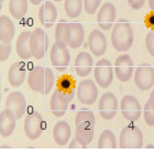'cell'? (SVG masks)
Listing matches in <instances>:
<instances>
[{"mask_svg":"<svg viewBox=\"0 0 154 154\" xmlns=\"http://www.w3.org/2000/svg\"><path fill=\"white\" fill-rule=\"evenodd\" d=\"M145 26L150 28V29L154 30V10H152L151 12H149L145 17Z\"/></svg>","mask_w":154,"mask_h":154,"instance_id":"cell-37","label":"cell"},{"mask_svg":"<svg viewBox=\"0 0 154 154\" xmlns=\"http://www.w3.org/2000/svg\"><path fill=\"white\" fill-rule=\"evenodd\" d=\"M30 48H31V52H32L34 58L41 60L44 57L45 53L48 48V38L43 29L36 28L31 32Z\"/></svg>","mask_w":154,"mask_h":154,"instance_id":"cell-4","label":"cell"},{"mask_svg":"<svg viewBox=\"0 0 154 154\" xmlns=\"http://www.w3.org/2000/svg\"><path fill=\"white\" fill-rule=\"evenodd\" d=\"M26 66L21 62L13 63L8 71V80L12 87H20L26 80Z\"/></svg>","mask_w":154,"mask_h":154,"instance_id":"cell-22","label":"cell"},{"mask_svg":"<svg viewBox=\"0 0 154 154\" xmlns=\"http://www.w3.org/2000/svg\"><path fill=\"white\" fill-rule=\"evenodd\" d=\"M30 35H31L30 31H23L17 40V53H18V56L22 60H29L31 56H33L30 48Z\"/></svg>","mask_w":154,"mask_h":154,"instance_id":"cell-25","label":"cell"},{"mask_svg":"<svg viewBox=\"0 0 154 154\" xmlns=\"http://www.w3.org/2000/svg\"><path fill=\"white\" fill-rule=\"evenodd\" d=\"M148 103H150V105H152V106L154 107V89L151 91V95H150V98H149Z\"/></svg>","mask_w":154,"mask_h":154,"instance_id":"cell-40","label":"cell"},{"mask_svg":"<svg viewBox=\"0 0 154 154\" xmlns=\"http://www.w3.org/2000/svg\"><path fill=\"white\" fill-rule=\"evenodd\" d=\"M71 56L67 50V44L64 42H56L51 48V62L58 72H64L69 65Z\"/></svg>","mask_w":154,"mask_h":154,"instance_id":"cell-3","label":"cell"},{"mask_svg":"<svg viewBox=\"0 0 154 154\" xmlns=\"http://www.w3.org/2000/svg\"><path fill=\"white\" fill-rule=\"evenodd\" d=\"M149 1V6L152 10H154V0H148Z\"/></svg>","mask_w":154,"mask_h":154,"instance_id":"cell-42","label":"cell"},{"mask_svg":"<svg viewBox=\"0 0 154 154\" xmlns=\"http://www.w3.org/2000/svg\"><path fill=\"white\" fill-rule=\"evenodd\" d=\"M93 69V57L87 52H80L75 60V71L80 77H86Z\"/></svg>","mask_w":154,"mask_h":154,"instance_id":"cell-20","label":"cell"},{"mask_svg":"<svg viewBox=\"0 0 154 154\" xmlns=\"http://www.w3.org/2000/svg\"><path fill=\"white\" fill-rule=\"evenodd\" d=\"M145 45L148 48L149 53L152 57H154V32H149L146 38H145Z\"/></svg>","mask_w":154,"mask_h":154,"instance_id":"cell-36","label":"cell"},{"mask_svg":"<svg viewBox=\"0 0 154 154\" xmlns=\"http://www.w3.org/2000/svg\"><path fill=\"white\" fill-rule=\"evenodd\" d=\"M57 19V9L52 1H45L38 10L40 23L45 28H51Z\"/></svg>","mask_w":154,"mask_h":154,"instance_id":"cell-17","label":"cell"},{"mask_svg":"<svg viewBox=\"0 0 154 154\" xmlns=\"http://www.w3.org/2000/svg\"><path fill=\"white\" fill-rule=\"evenodd\" d=\"M6 107L14 111L17 118L21 119L26 111V97L20 91H12L9 94L6 100Z\"/></svg>","mask_w":154,"mask_h":154,"instance_id":"cell-18","label":"cell"},{"mask_svg":"<svg viewBox=\"0 0 154 154\" xmlns=\"http://www.w3.org/2000/svg\"><path fill=\"white\" fill-rule=\"evenodd\" d=\"M72 100L56 88L51 97V111L55 117H63Z\"/></svg>","mask_w":154,"mask_h":154,"instance_id":"cell-19","label":"cell"},{"mask_svg":"<svg viewBox=\"0 0 154 154\" xmlns=\"http://www.w3.org/2000/svg\"><path fill=\"white\" fill-rule=\"evenodd\" d=\"M67 21L65 19L60 20V22L56 26L55 29V41L56 42H65V32H66V26H67Z\"/></svg>","mask_w":154,"mask_h":154,"instance_id":"cell-31","label":"cell"},{"mask_svg":"<svg viewBox=\"0 0 154 154\" xmlns=\"http://www.w3.org/2000/svg\"><path fill=\"white\" fill-rule=\"evenodd\" d=\"M28 84L33 91L43 94L45 93V67L33 66L28 77Z\"/></svg>","mask_w":154,"mask_h":154,"instance_id":"cell-16","label":"cell"},{"mask_svg":"<svg viewBox=\"0 0 154 154\" xmlns=\"http://www.w3.org/2000/svg\"><path fill=\"white\" fill-rule=\"evenodd\" d=\"M121 112L128 121H137L141 117V106L139 100L133 96H125L122 98Z\"/></svg>","mask_w":154,"mask_h":154,"instance_id":"cell-10","label":"cell"},{"mask_svg":"<svg viewBox=\"0 0 154 154\" xmlns=\"http://www.w3.org/2000/svg\"><path fill=\"white\" fill-rule=\"evenodd\" d=\"M64 8L68 18H77L80 16L83 10V0H65Z\"/></svg>","mask_w":154,"mask_h":154,"instance_id":"cell-29","label":"cell"},{"mask_svg":"<svg viewBox=\"0 0 154 154\" xmlns=\"http://www.w3.org/2000/svg\"><path fill=\"white\" fill-rule=\"evenodd\" d=\"M71 125H68V122L66 121H60L54 125L53 129V138L54 141L61 146L67 144V142L69 141L71 138Z\"/></svg>","mask_w":154,"mask_h":154,"instance_id":"cell-23","label":"cell"},{"mask_svg":"<svg viewBox=\"0 0 154 154\" xmlns=\"http://www.w3.org/2000/svg\"><path fill=\"white\" fill-rule=\"evenodd\" d=\"M30 1H31V3H32V5H34V6H38V5H40L43 0H30Z\"/></svg>","mask_w":154,"mask_h":154,"instance_id":"cell-41","label":"cell"},{"mask_svg":"<svg viewBox=\"0 0 154 154\" xmlns=\"http://www.w3.org/2000/svg\"><path fill=\"white\" fill-rule=\"evenodd\" d=\"M115 72L118 79L122 83L129 82L133 74V62L128 54L119 55L115 62Z\"/></svg>","mask_w":154,"mask_h":154,"instance_id":"cell-11","label":"cell"},{"mask_svg":"<svg viewBox=\"0 0 154 154\" xmlns=\"http://www.w3.org/2000/svg\"><path fill=\"white\" fill-rule=\"evenodd\" d=\"M77 98L84 105H93L98 98V89L91 79H84L77 87Z\"/></svg>","mask_w":154,"mask_h":154,"instance_id":"cell-8","label":"cell"},{"mask_svg":"<svg viewBox=\"0 0 154 154\" xmlns=\"http://www.w3.org/2000/svg\"><path fill=\"white\" fill-rule=\"evenodd\" d=\"M117 145V140H116L115 133L111 130H105L100 134L99 140H98V148L99 149H116Z\"/></svg>","mask_w":154,"mask_h":154,"instance_id":"cell-28","label":"cell"},{"mask_svg":"<svg viewBox=\"0 0 154 154\" xmlns=\"http://www.w3.org/2000/svg\"><path fill=\"white\" fill-rule=\"evenodd\" d=\"M11 43H0V61L5 62L11 53Z\"/></svg>","mask_w":154,"mask_h":154,"instance_id":"cell-35","label":"cell"},{"mask_svg":"<svg viewBox=\"0 0 154 154\" xmlns=\"http://www.w3.org/2000/svg\"><path fill=\"white\" fill-rule=\"evenodd\" d=\"M128 2L132 9L139 10L143 7V5L145 3V0H128Z\"/></svg>","mask_w":154,"mask_h":154,"instance_id":"cell-38","label":"cell"},{"mask_svg":"<svg viewBox=\"0 0 154 154\" xmlns=\"http://www.w3.org/2000/svg\"><path fill=\"white\" fill-rule=\"evenodd\" d=\"M88 46L95 56H101L107 50V38L100 30H93L88 38Z\"/></svg>","mask_w":154,"mask_h":154,"instance_id":"cell-15","label":"cell"},{"mask_svg":"<svg viewBox=\"0 0 154 154\" xmlns=\"http://www.w3.org/2000/svg\"><path fill=\"white\" fill-rule=\"evenodd\" d=\"M18 120L16 113L10 108H5L0 112V134L3 138H8L12 134L16 129V121Z\"/></svg>","mask_w":154,"mask_h":154,"instance_id":"cell-14","label":"cell"},{"mask_svg":"<svg viewBox=\"0 0 154 154\" xmlns=\"http://www.w3.org/2000/svg\"><path fill=\"white\" fill-rule=\"evenodd\" d=\"M0 1H1V2H2V1H5V0H0Z\"/></svg>","mask_w":154,"mask_h":154,"instance_id":"cell-44","label":"cell"},{"mask_svg":"<svg viewBox=\"0 0 154 154\" xmlns=\"http://www.w3.org/2000/svg\"><path fill=\"white\" fill-rule=\"evenodd\" d=\"M94 128L95 125L90 123H79L76 125L75 139L82 145V148H87L94 139Z\"/></svg>","mask_w":154,"mask_h":154,"instance_id":"cell-21","label":"cell"},{"mask_svg":"<svg viewBox=\"0 0 154 154\" xmlns=\"http://www.w3.org/2000/svg\"><path fill=\"white\" fill-rule=\"evenodd\" d=\"M54 1H56V2H60V1H62V0H54Z\"/></svg>","mask_w":154,"mask_h":154,"instance_id":"cell-43","label":"cell"},{"mask_svg":"<svg viewBox=\"0 0 154 154\" xmlns=\"http://www.w3.org/2000/svg\"><path fill=\"white\" fill-rule=\"evenodd\" d=\"M16 33V28L9 17H0V43H11Z\"/></svg>","mask_w":154,"mask_h":154,"instance_id":"cell-24","label":"cell"},{"mask_svg":"<svg viewBox=\"0 0 154 154\" xmlns=\"http://www.w3.org/2000/svg\"><path fill=\"white\" fill-rule=\"evenodd\" d=\"M85 38V30L82 23L71 22L66 26L65 42L72 48H78L82 46Z\"/></svg>","mask_w":154,"mask_h":154,"instance_id":"cell-9","label":"cell"},{"mask_svg":"<svg viewBox=\"0 0 154 154\" xmlns=\"http://www.w3.org/2000/svg\"><path fill=\"white\" fill-rule=\"evenodd\" d=\"M68 148H71V149H77V148H82V145L78 143V141H77L76 139L74 138V140H72L71 143H69V145H68Z\"/></svg>","mask_w":154,"mask_h":154,"instance_id":"cell-39","label":"cell"},{"mask_svg":"<svg viewBox=\"0 0 154 154\" xmlns=\"http://www.w3.org/2000/svg\"><path fill=\"white\" fill-rule=\"evenodd\" d=\"M54 74L52 72L51 68L45 67V93L44 95H48L50 91L52 90L53 86H54Z\"/></svg>","mask_w":154,"mask_h":154,"instance_id":"cell-32","label":"cell"},{"mask_svg":"<svg viewBox=\"0 0 154 154\" xmlns=\"http://www.w3.org/2000/svg\"><path fill=\"white\" fill-rule=\"evenodd\" d=\"M95 80L101 88H107L111 85L113 80L112 65L107 58H101L95 66Z\"/></svg>","mask_w":154,"mask_h":154,"instance_id":"cell-5","label":"cell"},{"mask_svg":"<svg viewBox=\"0 0 154 154\" xmlns=\"http://www.w3.org/2000/svg\"><path fill=\"white\" fill-rule=\"evenodd\" d=\"M144 120L149 127H154V107L148 101L144 106Z\"/></svg>","mask_w":154,"mask_h":154,"instance_id":"cell-33","label":"cell"},{"mask_svg":"<svg viewBox=\"0 0 154 154\" xmlns=\"http://www.w3.org/2000/svg\"><path fill=\"white\" fill-rule=\"evenodd\" d=\"M100 116L105 120H111L115 118L118 111V100L112 93L103 94L98 105Z\"/></svg>","mask_w":154,"mask_h":154,"instance_id":"cell-12","label":"cell"},{"mask_svg":"<svg viewBox=\"0 0 154 154\" xmlns=\"http://www.w3.org/2000/svg\"><path fill=\"white\" fill-rule=\"evenodd\" d=\"M9 11L16 20H21L28 11V0H10Z\"/></svg>","mask_w":154,"mask_h":154,"instance_id":"cell-27","label":"cell"},{"mask_svg":"<svg viewBox=\"0 0 154 154\" xmlns=\"http://www.w3.org/2000/svg\"><path fill=\"white\" fill-rule=\"evenodd\" d=\"M134 83L140 90L151 89L154 86V68L148 63L140 65L135 71Z\"/></svg>","mask_w":154,"mask_h":154,"instance_id":"cell-6","label":"cell"},{"mask_svg":"<svg viewBox=\"0 0 154 154\" xmlns=\"http://www.w3.org/2000/svg\"><path fill=\"white\" fill-rule=\"evenodd\" d=\"M101 0H84V8L88 14H94L99 8Z\"/></svg>","mask_w":154,"mask_h":154,"instance_id":"cell-34","label":"cell"},{"mask_svg":"<svg viewBox=\"0 0 154 154\" xmlns=\"http://www.w3.org/2000/svg\"><path fill=\"white\" fill-rule=\"evenodd\" d=\"M75 123L76 125H79V123H90V125H95V115H94V112L91 110H88V109L79 110L76 115Z\"/></svg>","mask_w":154,"mask_h":154,"instance_id":"cell-30","label":"cell"},{"mask_svg":"<svg viewBox=\"0 0 154 154\" xmlns=\"http://www.w3.org/2000/svg\"><path fill=\"white\" fill-rule=\"evenodd\" d=\"M121 149H141L143 146V134L139 127L130 123L122 129L119 139Z\"/></svg>","mask_w":154,"mask_h":154,"instance_id":"cell-2","label":"cell"},{"mask_svg":"<svg viewBox=\"0 0 154 154\" xmlns=\"http://www.w3.org/2000/svg\"><path fill=\"white\" fill-rule=\"evenodd\" d=\"M111 42L115 50L127 52L133 43V29L125 19H120L113 26L111 32Z\"/></svg>","mask_w":154,"mask_h":154,"instance_id":"cell-1","label":"cell"},{"mask_svg":"<svg viewBox=\"0 0 154 154\" xmlns=\"http://www.w3.org/2000/svg\"><path fill=\"white\" fill-rule=\"evenodd\" d=\"M57 89L68 99L73 100L75 96V79L69 75H64L57 80Z\"/></svg>","mask_w":154,"mask_h":154,"instance_id":"cell-26","label":"cell"},{"mask_svg":"<svg viewBox=\"0 0 154 154\" xmlns=\"http://www.w3.org/2000/svg\"><path fill=\"white\" fill-rule=\"evenodd\" d=\"M116 17H117V11H116V8L112 3H103L101 8L99 9V11H98V14H97L98 26L103 31H108L113 26Z\"/></svg>","mask_w":154,"mask_h":154,"instance_id":"cell-13","label":"cell"},{"mask_svg":"<svg viewBox=\"0 0 154 154\" xmlns=\"http://www.w3.org/2000/svg\"><path fill=\"white\" fill-rule=\"evenodd\" d=\"M44 128L42 115L38 111H32L26 116L24 120V132L30 140H36L40 138Z\"/></svg>","mask_w":154,"mask_h":154,"instance_id":"cell-7","label":"cell"}]
</instances>
